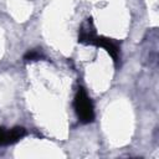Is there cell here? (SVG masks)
<instances>
[{
  "label": "cell",
  "mask_w": 159,
  "mask_h": 159,
  "mask_svg": "<svg viewBox=\"0 0 159 159\" xmlns=\"http://www.w3.org/2000/svg\"><path fill=\"white\" fill-rule=\"evenodd\" d=\"M41 57H42L41 52H39V51H36V50H32V51H29L27 53H25L24 60H25V61H37V60H40Z\"/></svg>",
  "instance_id": "cell-5"
},
{
  "label": "cell",
  "mask_w": 159,
  "mask_h": 159,
  "mask_svg": "<svg viewBox=\"0 0 159 159\" xmlns=\"http://www.w3.org/2000/svg\"><path fill=\"white\" fill-rule=\"evenodd\" d=\"M0 145H7V132L0 127Z\"/></svg>",
  "instance_id": "cell-6"
},
{
  "label": "cell",
  "mask_w": 159,
  "mask_h": 159,
  "mask_svg": "<svg viewBox=\"0 0 159 159\" xmlns=\"http://www.w3.org/2000/svg\"><path fill=\"white\" fill-rule=\"evenodd\" d=\"M73 106L76 109V113L82 123H91L94 119V111H93V104L86 91L80 87L73 101Z\"/></svg>",
  "instance_id": "cell-1"
},
{
  "label": "cell",
  "mask_w": 159,
  "mask_h": 159,
  "mask_svg": "<svg viewBox=\"0 0 159 159\" xmlns=\"http://www.w3.org/2000/svg\"><path fill=\"white\" fill-rule=\"evenodd\" d=\"M26 134L24 127H14L7 132V144H14Z\"/></svg>",
  "instance_id": "cell-4"
},
{
  "label": "cell",
  "mask_w": 159,
  "mask_h": 159,
  "mask_svg": "<svg viewBox=\"0 0 159 159\" xmlns=\"http://www.w3.org/2000/svg\"><path fill=\"white\" fill-rule=\"evenodd\" d=\"M93 45L96 46H99V47H103L111 56L112 58L114 60V62L118 61V55H119V46L117 42H114L113 40L111 39H107V37H96L94 41H93Z\"/></svg>",
  "instance_id": "cell-2"
},
{
  "label": "cell",
  "mask_w": 159,
  "mask_h": 159,
  "mask_svg": "<svg viewBox=\"0 0 159 159\" xmlns=\"http://www.w3.org/2000/svg\"><path fill=\"white\" fill-rule=\"evenodd\" d=\"M96 34H94V29H93V25H92V21L91 19L87 20L86 24L82 25L81 30H80V36H78V41L82 42V43H89V45H93V41L96 39Z\"/></svg>",
  "instance_id": "cell-3"
}]
</instances>
